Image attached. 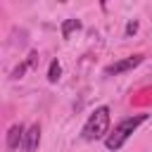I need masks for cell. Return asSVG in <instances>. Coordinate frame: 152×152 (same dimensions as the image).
I'll return each instance as SVG.
<instances>
[{"label": "cell", "mask_w": 152, "mask_h": 152, "mask_svg": "<svg viewBox=\"0 0 152 152\" xmlns=\"http://www.w3.org/2000/svg\"><path fill=\"white\" fill-rule=\"evenodd\" d=\"M81 28V21L78 19H66L64 24H62V38H69L74 31H78Z\"/></svg>", "instance_id": "cell-6"}, {"label": "cell", "mask_w": 152, "mask_h": 152, "mask_svg": "<svg viewBox=\"0 0 152 152\" xmlns=\"http://www.w3.org/2000/svg\"><path fill=\"white\" fill-rule=\"evenodd\" d=\"M140 62H142V55H131V57H126V59H119V62L109 64V66L104 69V76H119V74H124V71L135 69Z\"/></svg>", "instance_id": "cell-3"}, {"label": "cell", "mask_w": 152, "mask_h": 152, "mask_svg": "<svg viewBox=\"0 0 152 152\" xmlns=\"http://www.w3.org/2000/svg\"><path fill=\"white\" fill-rule=\"evenodd\" d=\"M138 31V21H128V26H126V36H133Z\"/></svg>", "instance_id": "cell-8"}, {"label": "cell", "mask_w": 152, "mask_h": 152, "mask_svg": "<svg viewBox=\"0 0 152 152\" xmlns=\"http://www.w3.org/2000/svg\"><path fill=\"white\" fill-rule=\"evenodd\" d=\"M24 133H26V126L24 124H14L7 131V147L10 150H17L19 145H24Z\"/></svg>", "instance_id": "cell-5"}, {"label": "cell", "mask_w": 152, "mask_h": 152, "mask_svg": "<svg viewBox=\"0 0 152 152\" xmlns=\"http://www.w3.org/2000/svg\"><path fill=\"white\" fill-rule=\"evenodd\" d=\"M38 142H40V126L38 124H31L28 128H26V133H24V150L26 152H36V147H38Z\"/></svg>", "instance_id": "cell-4"}, {"label": "cell", "mask_w": 152, "mask_h": 152, "mask_svg": "<svg viewBox=\"0 0 152 152\" xmlns=\"http://www.w3.org/2000/svg\"><path fill=\"white\" fill-rule=\"evenodd\" d=\"M147 121V114H133V116H126V119H121L116 126H114V131H109V135L104 138V147L107 150H121L124 147V142L138 131V126H142Z\"/></svg>", "instance_id": "cell-1"}, {"label": "cell", "mask_w": 152, "mask_h": 152, "mask_svg": "<svg viewBox=\"0 0 152 152\" xmlns=\"http://www.w3.org/2000/svg\"><path fill=\"white\" fill-rule=\"evenodd\" d=\"M109 135V107L102 104L97 107L88 121L83 124V131H81V138L83 140H100V138H107Z\"/></svg>", "instance_id": "cell-2"}, {"label": "cell", "mask_w": 152, "mask_h": 152, "mask_svg": "<svg viewBox=\"0 0 152 152\" xmlns=\"http://www.w3.org/2000/svg\"><path fill=\"white\" fill-rule=\"evenodd\" d=\"M59 74H62V66H59L57 59H52V62H50V69H48V81H50V83H57V81H59Z\"/></svg>", "instance_id": "cell-7"}]
</instances>
